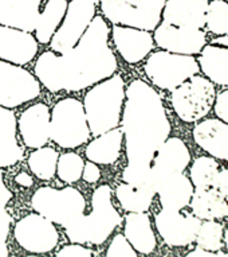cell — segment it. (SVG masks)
<instances>
[{"label":"cell","instance_id":"obj_24","mask_svg":"<svg viewBox=\"0 0 228 257\" xmlns=\"http://www.w3.org/2000/svg\"><path fill=\"white\" fill-rule=\"evenodd\" d=\"M156 193L160 195L162 209L182 210L190 205L194 194V185L182 173L170 174L161 181Z\"/></svg>","mask_w":228,"mask_h":257},{"label":"cell","instance_id":"obj_19","mask_svg":"<svg viewBox=\"0 0 228 257\" xmlns=\"http://www.w3.org/2000/svg\"><path fill=\"white\" fill-rule=\"evenodd\" d=\"M112 35L117 50L128 63L141 62L153 49V37L145 30L116 25Z\"/></svg>","mask_w":228,"mask_h":257},{"label":"cell","instance_id":"obj_16","mask_svg":"<svg viewBox=\"0 0 228 257\" xmlns=\"http://www.w3.org/2000/svg\"><path fill=\"white\" fill-rule=\"evenodd\" d=\"M152 177L154 189L161 183L165 177L170 174L182 173L188 167L190 162V154L186 143L178 138L166 139L161 147L157 150L156 155L153 158Z\"/></svg>","mask_w":228,"mask_h":257},{"label":"cell","instance_id":"obj_6","mask_svg":"<svg viewBox=\"0 0 228 257\" xmlns=\"http://www.w3.org/2000/svg\"><path fill=\"white\" fill-rule=\"evenodd\" d=\"M92 135L84 104L68 97L54 105L50 118V138L62 148H76Z\"/></svg>","mask_w":228,"mask_h":257},{"label":"cell","instance_id":"obj_26","mask_svg":"<svg viewBox=\"0 0 228 257\" xmlns=\"http://www.w3.org/2000/svg\"><path fill=\"white\" fill-rule=\"evenodd\" d=\"M122 140V131L118 128H113L92 140L86 147L84 154L88 159L96 165H113L120 158Z\"/></svg>","mask_w":228,"mask_h":257},{"label":"cell","instance_id":"obj_12","mask_svg":"<svg viewBox=\"0 0 228 257\" xmlns=\"http://www.w3.org/2000/svg\"><path fill=\"white\" fill-rule=\"evenodd\" d=\"M14 236L22 248L31 253L51 252L60 241L54 223L40 214H28L18 221Z\"/></svg>","mask_w":228,"mask_h":257},{"label":"cell","instance_id":"obj_38","mask_svg":"<svg viewBox=\"0 0 228 257\" xmlns=\"http://www.w3.org/2000/svg\"><path fill=\"white\" fill-rule=\"evenodd\" d=\"M18 121L14 110L0 106V135L16 136Z\"/></svg>","mask_w":228,"mask_h":257},{"label":"cell","instance_id":"obj_27","mask_svg":"<svg viewBox=\"0 0 228 257\" xmlns=\"http://www.w3.org/2000/svg\"><path fill=\"white\" fill-rule=\"evenodd\" d=\"M68 10V0H48L42 14H39L35 27L36 41L39 43H50L52 35L62 23Z\"/></svg>","mask_w":228,"mask_h":257},{"label":"cell","instance_id":"obj_4","mask_svg":"<svg viewBox=\"0 0 228 257\" xmlns=\"http://www.w3.org/2000/svg\"><path fill=\"white\" fill-rule=\"evenodd\" d=\"M124 101L125 82L118 74H113L90 89L84 101L90 134L98 136L117 128L121 120Z\"/></svg>","mask_w":228,"mask_h":257},{"label":"cell","instance_id":"obj_15","mask_svg":"<svg viewBox=\"0 0 228 257\" xmlns=\"http://www.w3.org/2000/svg\"><path fill=\"white\" fill-rule=\"evenodd\" d=\"M156 228L162 237V240L172 246H186L196 240L200 218L190 214H182L180 210L162 209L157 213Z\"/></svg>","mask_w":228,"mask_h":257},{"label":"cell","instance_id":"obj_32","mask_svg":"<svg viewBox=\"0 0 228 257\" xmlns=\"http://www.w3.org/2000/svg\"><path fill=\"white\" fill-rule=\"evenodd\" d=\"M84 159L76 152H66L58 158L56 175L64 183H74L80 181L84 173Z\"/></svg>","mask_w":228,"mask_h":257},{"label":"cell","instance_id":"obj_41","mask_svg":"<svg viewBox=\"0 0 228 257\" xmlns=\"http://www.w3.org/2000/svg\"><path fill=\"white\" fill-rule=\"evenodd\" d=\"M82 178L88 183H96L100 181L101 178V170L98 169L97 165L93 162H88L84 167V173H82Z\"/></svg>","mask_w":228,"mask_h":257},{"label":"cell","instance_id":"obj_11","mask_svg":"<svg viewBox=\"0 0 228 257\" xmlns=\"http://www.w3.org/2000/svg\"><path fill=\"white\" fill-rule=\"evenodd\" d=\"M97 0H72L60 27L50 41L51 49L64 54L76 46L96 17Z\"/></svg>","mask_w":228,"mask_h":257},{"label":"cell","instance_id":"obj_8","mask_svg":"<svg viewBox=\"0 0 228 257\" xmlns=\"http://www.w3.org/2000/svg\"><path fill=\"white\" fill-rule=\"evenodd\" d=\"M198 61L192 55L174 54L169 51L153 53L145 63L144 70L148 78L160 89L174 90L198 74Z\"/></svg>","mask_w":228,"mask_h":257},{"label":"cell","instance_id":"obj_46","mask_svg":"<svg viewBox=\"0 0 228 257\" xmlns=\"http://www.w3.org/2000/svg\"><path fill=\"white\" fill-rule=\"evenodd\" d=\"M218 257H228V253H218Z\"/></svg>","mask_w":228,"mask_h":257},{"label":"cell","instance_id":"obj_47","mask_svg":"<svg viewBox=\"0 0 228 257\" xmlns=\"http://www.w3.org/2000/svg\"><path fill=\"white\" fill-rule=\"evenodd\" d=\"M26 257H38V256H26Z\"/></svg>","mask_w":228,"mask_h":257},{"label":"cell","instance_id":"obj_39","mask_svg":"<svg viewBox=\"0 0 228 257\" xmlns=\"http://www.w3.org/2000/svg\"><path fill=\"white\" fill-rule=\"evenodd\" d=\"M55 257H94V254L90 249L84 248L80 244H72L64 246Z\"/></svg>","mask_w":228,"mask_h":257},{"label":"cell","instance_id":"obj_3","mask_svg":"<svg viewBox=\"0 0 228 257\" xmlns=\"http://www.w3.org/2000/svg\"><path fill=\"white\" fill-rule=\"evenodd\" d=\"M121 223V215L112 202V189L102 185L94 190L92 197V213L64 228L72 244H104L114 229Z\"/></svg>","mask_w":228,"mask_h":257},{"label":"cell","instance_id":"obj_45","mask_svg":"<svg viewBox=\"0 0 228 257\" xmlns=\"http://www.w3.org/2000/svg\"><path fill=\"white\" fill-rule=\"evenodd\" d=\"M223 237H224V245H226V248H228V228L226 229Z\"/></svg>","mask_w":228,"mask_h":257},{"label":"cell","instance_id":"obj_1","mask_svg":"<svg viewBox=\"0 0 228 257\" xmlns=\"http://www.w3.org/2000/svg\"><path fill=\"white\" fill-rule=\"evenodd\" d=\"M109 26L101 17H94L76 46L62 55L43 53L35 62L36 80L52 93L78 92L109 78L118 63L110 49Z\"/></svg>","mask_w":228,"mask_h":257},{"label":"cell","instance_id":"obj_23","mask_svg":"<svg viewBox=\"0 0 228 257\" xmlns=\"http://www.w3.org/2000/svg\"><path fill=\"white\" fill-rule=\"evenodd\" d=\"M198 66L211 82L228 85V37L222 35L203 47Z\"/></svg>","mask_w":228,"mask_h":257},{"label":"cell","instance_id":"obj_14","mask_svg":"<svg viewBox=\"0 0 228 257\" xmlns=\"http://www.w3.org/2000/svg\"><path fill=\"white\" fill-rule=\"evenodd\" d=\"M154 42L169 53L190 55L203 50L207 35L202 29L178 27L162 22L154 29Z\"/></svg>","mask_w":228,"mask_h":257},{"label":"cell","instance_id":"obj_43","mask_svg":"<svg viewBox=\"0 0 228 257\" xmlns=\"http://www.w3.org/2000/svg\"><path fill=\"white\" fill-rule=\"evenodd\" d=\"M186 257H218V253L210 252V250H204L202 248H198L190 252Z\"/></svg>","mask_w":228,"mask_h":257},{"label":"cell","instance_id":"obj_10","mask_svg":"<svg viewBox=\"0 0 228 257\" xmlns=\"http://www.w3.org/2000/svg\"><path fill=\"white\" fill-rule=\"evenodd\" d=\"M40 94L39 81L19 65L0 59V106L16 108Z\"/></svg>","mask_w":228,"mask_h":257},{"label":"cell","instance_id":"obj_17","mask_svg":"<svg viewBox=\"0 0 228 257\" xmlns=\"http://www.w3.org/2000/svg\"><path fill=\"white\" fill-rule=\"evenodd\" d=\"M38 53V41L27 31L0 25V59L14 65L31 62Z\"/></svg>","mask_w":228,"mask_h":257},{"label":"cell","instance_id":"obj_29","mask_svg":"<svg viewBox=\"0 0 228 257\" xmlns=\"http://www.w3.org/2000/svg\"><path fill=\"white\" fill-rule=\"evenodd\" d=\"M58 152L54 148L40 147L28 156V167L35 177L42 181H50L56 174V163H58Z\"/></svg>","mask_w":228,"mask_h":257},{"label":"cell","instance_id":"obj_33","mask_svg":"<svg viewBox=\"0 0 228 257\" xmlns=\"http://www.w3.org/2000/svg\"><path fill=\"white\" fill-rule=\"evenodd\" d=\"M206 25L212 34H228V2L212 0L211 3H208Z\"/></svg>","mask_w":228,"mask_h":257},{"label":"cell","instance_id":"obj_18","mask_svg":"<svg viewBox=\"0 0 228 257\" xmlns=\"http://www.w3.org/2000/svg\"><path fill=\"white\" fill-rule=\"evenodd\" d=\"M50 118L48 106L38 102L28 106L18 120V130L27 147L40 148L50 139Z\"/></svg>","mask_w":228,"mask_h":257},{"label":"cell","instance_id":"obj_2","mask_svg":"<svg viewBox=\"0 0 228 257\" xmlns=\"http://www.w3.org/2000/svg\"><path fill=\"white\" fill-rule=\"evenodd\" d=\"M121 131L128 165L152 166L153 158L170 134V122L160 94L142 80L125 90Z\"/></svg>","mask_w":228,"mask_h":257},{"label":"cell","instance_id":"obj_9","mask_svg":"<svg viewBox=\"0 0 228 257\" xmlns=\"http://www.w3.org/2000/svg\"><path fill=\"white\" fill-rule=\"evenodd\" d=\"M215 88L202 76L190 77L172 92V106L182 121H198L207 116L215 102Z\"/></svg>","mask_w":228,"mask_h":257},{"label":"cell","instance_id":"obj_44","mask_svg":"<svg viewBox=\"0 0 228 257\" xmlns=\"http://www.w3.org/2000/svg\"><path fill=\"white\" fill-rule=\"evenodd\" d=\"M0 257H8V248L6 241H0Z\"/></svg>","mask_w":228,"mask_h":257},{"label":"cell","instance_id":"obj_35","mask_svg":"<svg viewBox=\"0 0 228 257\" xmlns=\"http://www.w3.org/2000/svg\"><path fill=\"white\" fill-rule=\"evenodd\" d=\"M23 158V150L16 136L0 135V169L16 165Z\"/></svg>","mask_w":228,"mask_h":257},{"label":"cell","instance_id":"obj_42","mask_svg":"<svg viewBox=\"0 0 228 257\" xmlns=\"http://www.w3.org/2000/svg\"><path fill=\"white\" fill-rule=\"evenodd\" d=\"M15 182H16L19 186H23V187H31L32 183H34L32 178H31L27 173L18 174L16 178H15Z\"/></svg>","mask_w":228,"mask_h":257},{"label":"cell","instance_id":"obj_37","mask_svg":"<svg viewBox=\"0 0 228 257\" xmlns=\"http://www.w3.org/2000/svg\"><path fill=\"white\" fill-rule=\"evenodd\" d=\"M106 257H137L136 249L129 244V241L122 234L114 237L108 248Z\"/></svg>","mask_w":228,"mask_h":257},{"label":"cell","instance_id":"obj_22","mask_svg":"<svg viewBox=\"0 0 228 257\" xmlns=\"http://www.w3.org/2000/svg\"><path fill=\"white\" fill-rule=\"evenodd\" d=\"M194 139L198 147L208 152L212 158L228 160V124L208 118L198 122L194 130Z\"/></svg>","mask_w":228,"mask_h":257},{"label":"cell","instance_id":"obj_31","mask_svg":"<svg viewBox=\"0 0 228 257\" xmlns=\"http://www.w3.org/2000/svg\"><path fill=\"white\" fill-rule=\"evenodd\" d=\"M196 241L198 248L210 252H219L223 245V226L214 219H207L200 225Z\"/></svg>","mask_w":228,"mask_h":257},{"label":"cell","instance_id":"obj_34","mask_svg":"<svg viewBox=\"0 0 228 257\" xmlns=\"http://www.w3.org/2000/svg\"><path fill=\"white\" fill-rule=\"evenodd\" d=\"M122 179L125 183L136 187H148L156 193L152 177V166L128 165L124 170Z\"/></svg>","mask_w":228,"mask_h":257},{"label":"cell","instance_id":"obj_20","mask_svg":"<svg viewBox=\"0 0 228 257\" xmlns=\"http://www.w3.org/2000/svg\"><path fill=\"white\" fill-rule=\"evenodd\" d=\"M208 3V0H166L161 17L168 25L203 29Z\"/></svg>","mask_w":228,"mask_h":257},{"label":"cell","instance_id":"obj_25","mask_svg":"<svg viewBox=\"0 0 228 257\" xmlns=\"http://www.w3.org/2000/svg\"><path fill=\"white\" fill-rule=\"evenodd\" d=\"M124 236L137 252L142 254H149L156 249V236L150 218L145 213H129L126 215Z\"/></svg>","mask_w":228,"mask_h":257},{"label":"cell","instance_id":"obj_30","mask_svg":"<svg viewBox=\"0 0 228 257\" xmlns=\"http://www.w3.org/2000/svg\"><path fill=\"white\" fill-rule=\"evenodd\" d=\"M219 163L210 156H200L190 167V182L196 189H203L211 185L212 179L219 171Z\"/></svg>","mask_w":228,"mask_h":257},{"label":"cell","instance_id":"obj_5","mask_svg":"<svg viewBox=\"0 0 228 257\" xmlns=\"http://www.w3.org/2000/svg\"><path fill=\"white\" fill-rule=\"evenodd\" d=\"M31 206L52 223L66 228L84 215L86 199L80 190L74 187L54 189L43 186L31 197Z\"/></svg>","mask_w":228,"mask_h":257},{"label":"cell","instance_id":"obj_21","mask_svg":"<svg viewBox=\"0 0 228 257\" xmlns=\"http://www.w3.org/2000/svg\"><path fill=\"white\" fill-rule=\"evenodd\" d=\"M40 0H0V25L35 31L39 19Z\"/></svg>","mask_w":228,"mask_h":257},{"label":"cell","instance_id":"obj_40","mask_svg":"<svg viewBox=\"0 0 228 257\" xmlns=\"http://www.w3.org/2000/svg\"><path fill=\"white\" fill-rule=\"evenodd\" d=\"M215 113L222 121L228 124V90L219 93L215 97Z\"/></svg>","mask_w":228,"mask_h":257},{"label":"cell","instance_id":"obj_28","mask_svg":"<svg viewBox=\"0 0 228 257\" xmlns=\"http://www.w3.org/2000/svg\"><path fill=\"white\" fill-rule=\"evenodd\" d=\"M154 191L148 187H136L129 183H121L116 189V197L124 210L129 213H145L152 205Z\"/></svg>","mask_w":228,"mask_h":257},{"label":"cell","instance_id":"obj_48","mask_svg":"<svg viewBox=\"0 0 228 257\" xmlns=\"http://www.w3.org/2000/svg\"><path fill=\"white\" fill-rule=\"evenodd\" d=\"M224 2H228V0H224Z\"/></svg>","mask_w":228,"mask_h":257},{"label":"cell","instance_id":"obj_7","mask_svg":"<svg viewBox=\"0 0 228 257\" xmlns=\"http://www.w3.org/2000/svg\"><path fill=\"white\" fill-rule=\"evenodd\" d=\"M166 0H101L104 15L113 25L152 31L158 26Z\"/></svg>","mask_w":228,"mask_h":257},{"label":"cell","instance_id":"obj_13","mask_svg":"<svg viewBox=\"0 0 228 257\" xmlns=\"http://www.w3.org/2000/svg\"><path fill=\"white\" fill-rule=\"evenodd\" d=\"M194 215L202 219L228 217V170L219 169L211 185L194 190L190 198Z\"/></svg>","mask_w":228,"mask_h":257},{"label":"cell","instance_id":"obj_36","mask_svg":"<svg viewBox=\"0 0 228 257\" xmlns=\"http://www.w3.org/2000/svg\"><path fill=\"white\" fill-rule=\"evenodd\" d=\"M11 198H12V194H11L8 187L4 185L3 177L0 174V241H6L8 237L11 217L6 210V206L11 201Z\"/></svg>","mask_w":228,"mask_h":257}]
</instances>
